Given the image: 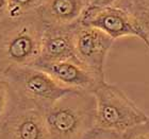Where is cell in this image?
<instances>
[{"label": "cell", "mask_w": 149, "mask_h": 139, "mask_svg": "<svg viewBox=\"0 0 149 139\" xmlns=\"http://www.w3.org/2000/svg\"><path fill=\"white\" fill-rule=\"evenodd\" d=\"M46 25L37 12L10 20L0 29V71L31 67L40 55Z\"/></svg>", "instance_id": "obj_1"}, {"label": "cell", "mask_w": 149, "mask_h": 139, "mask_svg": "<svg viewBox=\"0 0 149 139\" xmlns=\"http://www.w3.org/2000/svg\"><path fill=\"white\" fill-rule=\"evenodd\" d=\"M92 93L72 90L44 113L49 139H83L95 127Z\"/></svg>", "instance_id": "obj_2"}, {"label": "cell", "mask_w": 149, "mask_h": 139, "mask_svg": "<svg viewBox=\"0 0 149 139\" xmlns=\"http://www.w3.org/2000/svg\"><path fill=\"white\" fill-rule=\"evenodd\" d=\"M95 97V127L124 135L139 124L148 121L144 113L126 93L104 81L92 93Z\"/></svg>", "instance_id": "obj_3"}, {"label": "cell", "mask_w": 149, "mask_h": 139, "mask_svg": "<svg viewBox=\"0 0 149 139\" xmlns=\"http://www.w3.org/2000/svg\"><path fill=\"white\" fill-rule=\"evenodd\" d=\"M22 107L34 108L42 113L72 91L54 81L49 74L36 67H20L4 72Z\"/></svg>", "instance_id": "obj_4"}, {"label": "cell", "mask_w": 149, "mask_h": 139, "mask_svg": "<svg viewBox=\"0 0 149 139\" xmlns=\"http://www.w3.org/2000/svg\"><path fill=\"white\" fill-rule=\"evenodd\" d=\"M115 40L101 30L79 22L74 34L76 59L100 81H106L104 66Z\"/></svg>", "instance_id": "obj_5"}, {"label": "cell", "mask_w": 149, "mask_h": 139, "mask_svg": "<svg viewBox=\"0 0 149 139\" xmlns=\"http://www.w3.org/2000/svg\"><path fill=\"white\" fill-rule=\"evenodd\" d=\"M80 22L99 29L114 40L128 36L140 38L149 49L148 34L136 19L124 9L107 8L86 10Z\"/></svg>", "instance_id": "obj_6"}, {"label": "cell", "mask_w": 149, "mask_h": 139, "mask_svg": "<svg viewBox=\"0 0 149 139\" xmlns=\"http://www.w3.org/2000/svg\"><path fill=\"white\" fill-rule=\"evenodd\" d=\"M33 67L48 73L53 80L67 89L93 93L104 81L98 80L77 59L53 63H42Z\"/></svg>", "instance_id": "obj_7"}, {"label": "cell", "mask_w": 149, "mask_h": 139, "mask_svg": "<svg viewBox=\"0 0 149 139\" xmlns=\"http://www.w3.org/2000/svg\"><path fill=\"white\" fill-rule=\"evenodd\" d=\"M0 139H49L44 113L18 105L3 124Z\"/></svg>", "instance_id": "obj_8"}, {"label": "cell", "mask_w": 149, "mask_h": 139, "mask_svg": "<svg viewBox=\"0 0 149 139\" xmlns=\"http://www.w3.org/2000/svg\"><path fill=\"white\" fill-rule=\"evenodd\" d=\"M79 24L72 26H46L40 55L36 64L74 59V34ZM35 64V65H36Z\"/></svg>", "instance_id": "obj_9"}, {"label": "cell", "mask_w": 149, "mask_h": 139, "mask_svg": "<svg viewBox=\"0 0 149 139\" xmlns=\"http://www.w3.org/2000/svg\"><path fill=\"white\" fill-rule=\"evenodd\" d=\"M87 6V0H45L36 12L46 26H72L81 21Z\"/></svg>", "instance_id": "obj_10"}, {"label": "cell", "mask_w": 149, "mask_h": 139, "mask_svg": "<svg viewBox=\"0 0 149 139\" xmlns=\"http://www.w3.org/2000/svg\"><path fill=\"white\" fill-rule=\"evenodd\" d=\"M18 105V99L12 84L6 73L0 71V131Z\"/></svg>", "instance_id": "obj_11"}, {"label": "cell", "mask_w": 149, "mask_h": 139, "mask_svg": "<svg viewBox=\"0 0 149 139\" xmlns=\"http://www.w3.org/2000/svg\"><path fill=\"white\" fill-rule=\"evenodd\" d=\"M119 8L130 13L149 36V0H123Z\"/></svg>", "instance_id": "obj_12"}, {"label": "cell", "mask_w": 149, "mask_h": 139, "mask_svg": "<svg viewBox=\"0 0 149 139\" xmlns=\"http://www.w3.org/2000/svg\"><path fill=\"white\" fill-rule=\"evenodd\" d=\"M45 0H9L10 18H20L30 13L36 12Z\"/></svg>", "instance_id": "obj_13"}, {"label": "cell", "mask_w": 149, "mask_h": 139, "mask_svg": "<svg viewBox=\"0 0 149 139\" xmlns=\"http://www.w3.org/2000/svg\"><path fill=\"white\" fill-rule=\"evenodd\" d=\"M123 136L124 139H149V119L146 122L132 127Z\"/></svg>", "instance_id": "obj_14"}, {"label": "cell", "mask_w": 149, "mask_h": 139, "mask_svg": "<svg viewBox=\"0 0 149 139\" xmlns=\"http://www.w3.org/2000/svg\"><path fill=\"white\" fill-rule=\"evenodd\" d=\"M83 139H124V136L115 132L94 127L93 130L86 134V136Z\"/></svg>", "instance_id": "obj_15"}, {"label": "cell", "mask_w": 149, "mask_h": 139, "mask_svg": "<svg viewBox=\"0 0 149 139\" xmlns=\"http://www.w3.org/2000/svg\"><path fill=\"white\" fill-rule=\"evenodd\" d=\"M123 0H87V10H101L107 8H119Z\"/></svg>", "instance_id": "obj_16"}, {"label": "cell", "mask_w": 149, "mask_h": 139, "mask_svg": "<svg viewBox=\"0 0 149 139\" xmlns=\"http://www.w3.org/2000/svg\"><path fill=\"white\" fill-rule=\"evenodd\" d=\"M11 20L9 12V0H0V29Z\"/></svg>", "instance_id": "obj_17"}]
</instances>
